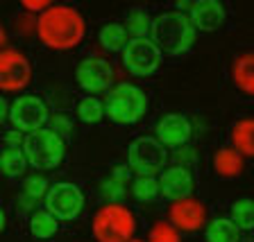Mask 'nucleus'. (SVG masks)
<instances>
[{
    "label": "nucleus",
    "instance_id": "obj_1",
    "mask_svg": "<svg viewBox=\"0 0 254 242\" xmlns=\"http://www.w3.org/2000/svg\"><path fill=\"white\" fill-rule=\"evenodd\" d=\"M34 25L39 41L55 52H68L77 48L86 34L84 16L70 5H53L39 14Z\"/></svg>",
    "mask_w": 254,
    "mask_h": 242
},
{
    "label": "nucleus",
    "instance_id": "obj_2",
    "mask_svg": "<svg viewBox=\"0 0 254 242\" xmlns=\"http://www.w3.org/2000/svg\"><path fill=\"white\" fill-rule=\"evenodd\" d=\"M195 37V27L190 25L189 16L184 11L168 9L152 18L150 41L159 48V52L164 57H182V54L190 52Z\"/></svg>",
    "mask_w": 254,
    "mask_h": 242
},
{
    "label": "nucleus",
    "instance_id": "obj_3",
    "mask_svg": "<svg viewBox=\"0 0 254 242\" xmlns=\"http://www.w3.org/2000/svg\"><path fill=\"white\" fill-rule=\"evenodd\" d=\"M105 116L118 127L136 125L148 113V95L132 82H118L105 93Z\"/></svg>",
    "mask_w": 254,
    "mask_h": 242
},
{
    "label": "nucleus",
    "instance_id": "obj_4",
    "mask_svg": "<svg viewBox=\"0 0 254 242\" xmlns=\"http://www.w3.org/2000/svg\"><path fill=\"white\" fill-rule=\"evenodd\" d=\"M91 231L98 242H129L136 233V215L125 204H105L95 211Z\"/></svg>",
    "mask_w": 254,
    "mask_h": 242
},
{
    "label": "nucleus",
    "instance_id": "obj_5",
    "mask_svg": "<svg viewBox=\"0 0 254 242\" xmlns=\"http://www.w3.org/2000/svg\"><path fill=\"white\" fill-rule=\"evenodd\" d=\"M23 154L27 158V165L34 170H55L66 156V143L50 127H43L23 138Z\"/></svg>",
    "mask_w": 254,
    "mask_h": 242
},
{
    "label": "nucleus",
    "instance_id": "obj_6",
    "mask_svg": "<svg viewBox=\"0 0 254 242\" xmlns=\"http://www.w3.org/2000/svg\"><path fill=\"white\" fill-rule=\"evenodd\" d=\"M170 161L168 149L154 136H138L127 147V168L136 174H154L161 172Z\"/></svg>",
    "mask_w": 254,
    "mask_h": 242
},
{
    "label": "nucleus",
    "instance_id": "obj_7",
    "mask_svg": "<svg viewBox=\"0 0 254 242\" xmlns=\"http://www.w3.org/2000/svg\"><path fill=\"white\" fill-rule=\"evenodd\" d=\"M43 201H46V211L57 222H73L84 208V193L70 181H55L53 186H48Z\"/></svg>",
    "mask_w": 254,
    "mask_h": 242
},
{
    "label": "nucleus",
    "instance_id": "obj_8",
    "mask_svg": "<svg viewBox=\"0 0 254 242\" xmlns=\"http://www.w3.org/2000/svg\"><path fill=\"white\" fill-rule=\"evenodd\" d=\"M50 113L48 104L39 95H18L9 104V122L16 132L21 134H34L48 125Z\"/></svg>",
    "mask_w": 254,
    "mask_h": 242
},
{
    "label": "nucleus",
    "instance_id": "obj_9",
    "mask_svg": "<svg viewBox=\"0 0 254 242\" xmlns=\"http://www.w3.org/2000/svg\"><path fill=\"white\" fill-rule=\"evenodd\" d=\"M123 63L134 77H152L161 70L164 54L150 39H129L123 50Z\"/></svg>",
    "mask_w": 254,
    "mask_h": 242
},
{
    "label": "nucleus",
    "instance_id": "obj_10",
    "mask_svg": "<svg viewBox=\"0 0 254 242\" xmlns=\"http://www.w3.org/2000/svg\"><path fill=\"white\" fill-rule=\"evenodd\" d=\"M32 82V63L18 48L0 50V91L2 93H21Z\"/></svg>",
    "mask_w": 254,
    "mask_h": 242
},
{
    "label": "nucleus",
    "instance_id": "obj_11",
    "mask_svg": "<svg viewBox=\"0 0 254 242\" xmlns=\"http://www.w3.org/2000/svg\"><path fill=\"white\" fill-rule=\"evenodd\" d=\"M114 79H116V73H114L111 61L98 54L82 59L75 68V82L86 95L98 97L100 93H107L114 86Z\"/></svg>",
    "mask_w": 254,
    "mask_h": 242
},
{
    "label": "nucleus",
    "instance_id": "obj_12",
    "mask_svg": "<svg viewBox=\"0 0 254 242\" xmlns=\"http://www.w3.org/2000/svg\"><path fill=\"white\" fill-rule=\"evenodd\" d=\"M168 222L177 231L184 233H195L206 227L209 222V211L206 204L200 201L197 197H186V199L173 201L168 206Z\"/></svg>",
    "mask_w": 254,
    "mask_h": 242
},
{
    "label": "nucleus",
    "instance_id": "obj_13",
    "mask_svg": "<svg viewBox=\"0 0 254 242\" xmlns=\"http://www.w3.org/2000/svg\"><path fill=\"white\" fill-rule=\"evenodd\" d=\"M193 136V122L184 113H166L154 125V138L166 149H180L189 145Z\"/></svg>",
    "mask_w": 254,
    "mask_h": 242
},
{
    "label": "nucleus",
    "instance_id": "obj_14",
    "mask_svg": "<svg viewBox=\"0 0 254 242\" xmlns=\"http://www.w3.org/2000/svg\"><path fill=\"white\" fill-rule=\"evenodd\" d=\"M157 181H159V197H164L170 204L190 197L193 195V188H195L193 172L189 168H182V165H168V168H164L159 172Z\"/></svg>",
    "mask_w": 254,
    "mask_h": 242
},
{
    "label": "nucleus",
    "instance_id": "obj_15",
    "mask_svg": "<svg viewBox=\"0 0 254 242\" xmlns=\"http://www.w3.org/2000/svg\"><path fill=\"white\" fill-rule=\"evenodd\" d=\"M186 16H189L190 25L195 27V32H216L227 21L225 5L218 0H195L190 2Z\"/></svg>",
    "mask_w": 254,
    "mask_h": 242
},
{
    "label": "nucleus",
    "instance_id": "obj_16",
    "mask_svg": "<svg viewBox=\"0 0 254 242\" xmlns=\"http://www.w3.org/2000/svg\"><path fill=\"white\" fill-rule=\"evenodd\" d=\"M245 170V158L236 152L234 147H220L213 154V172L222 181L238 179Z\"/></svg>",
    "mask_w": 254,
    "mask_h": 242
},
{
    "label": "nucleus",
    "instance_id": "obj_17",
    "mask_svg": "<svg viewBox=\"0 0 254 242\" xmlns=\"http://www.w3.org/2000/svg\"><path fill=\"white\" fill-rule=\"evenodd\" d=\"M229 147L241 156H254V118H241L229 127Z\"/></svg>",
    "mask_w": 254,
    "mask_h": 242
},
{
    "label": "nucleus",
    "instance_id": "obj_18",
    "mask_svg": "<svg viewBox=\"0 0 254 242\" xmlns=\"http://www.w3.org/2000/svg\"><path fill=\"white\" fill-rule=\"evenodd\" d=\"M232 79L241 93L254 97V52H243L232 61Z\"/></svg>",
    "mask_w": 254,
    "mask_h": 242
},
{
    "label": "nucleus",
    "instance_id": "obj_19",
    "mask_svg": "<svg viewBox=\"0 0 254 242\" xmlns=\"http://www.w3.org/2000/svg\"><path fill=\"white\" fill-rule=\"evenodd\" d=\"M241 231L236 229L229 217H213L204 227V240L206 242H238Z\"/></svg>",
    "mask_w": 254,
    "mask_h": 242
},
{
    "label": "nucleus",
    "instance_id": "obj_20",
    "mask_svg": "<svg viewBox=\"0 0 254 242\" xmlns=\"http://www.w3.org/2000/svg\"><path fill=\"white\" fill-rule=\"evenodd\" d=\"M98 41H100V46L105 48V50H109V52H123L127 41H129V37H127V30L123 23H107V25H102L100 32H98Z\"/></svg>",
    "mask_w": 254,
    "mask_h": 242
},
{
    "label": "nucleus",
    "instance_id": "obj_21",
    "mask_svg": "<svg viewBox=\"0 0 254 242\" xmlns=\"http://www.w3.org/2000/svg\"><path fill=\"white\" fill-rule=\"evenodd\" d=\"M129 193L141 204H152L159 199V181L154 174H136L129 186Z\"/></svg>",
    "mask_w": 254,
    "mask_h": 242
},
{
    "label": "nucleus",
    "instance_id": "obj_22",
    "mask_svg": "<svg viewBox=\"0 0 254 242\" xmlns=\"http://www.w3.org/2000/svg\"><path fill=\"white\" fill-rule=\"evenodd\" d=\"M125 30L129 39H150V30H152V18L143 7H134L127 11L125 18Z\"/></svg>",
    "mask_w": 254,
    "mask_h": 242
},
{
    "label": "nucleus",
    "instance_id": "obj_23",
    "mask_svg": "<svg viewBox=\"0 0 254 242\" xmlns=\"http://www.w3.org/2000/svg\"><path fill=\"white\" fill-rule=\"evenodd\" d=\"M25 168H27V158L21 147H5L0 152V172L5 177H9V179L23 177Z\"/></svg>",
    "mask_w": 254,
    "mask_h": 242
},
{
    "label": "nucleus",
    "instance_id": "obj_24",
    "mask_svg": "<svg viewBox=\"0 0 254 242\" xmlns=\"http://www.w3.org/2000/svg\"><path fill=\"white\" fill-rule=\"evenodd\" d=\"M59 231V222L48 211H37L30 217V236L34 240H50Z\"/></svg>",
    "mask_w": 254,
    "mask_h": 242
},
{
    "label": "nucleus",
    "instance_id": "obj_25",
    "mask_svg": "<svg viewBox=\"0 0 254 242\" xmlns=\"http://www.w3.org/2000/svg\"><path fill=\"white\" fill-rule=\"evenodd\" d=\"M232 215L229 220L236 224L238 231H252L254 229V199L250 197H241L232 204Z\"/></svg>",
    "mask_w": 254,
    "mask_h": 242
},
{
    "label": "nucleus",
    "instance_id": "obj_26",
    "mask_svg": "<svg viewBox=\"0 0 254 242\" xmlns=\"http://www.w3.org/2000/svg\"><path fill=\"white\" fill-rule=\"evenodd\" d=\"M77 118L84 122V125H100L102 118H105V104H102L100 97L84 95V97L77 102Z\"/></svg>",
    "mask_w": 254,
    "mask_h": 242
},
{
    "label": "nucleus",
    "instance_id": "obj_27",
    "mask_svg": "<svg viewBox=\"0 0 254 242\" xmlns=\"http://www.w3.org/2000/svg\"><path fill=\"white\" fill-rule=\"evenodd\" d=\"M48 193V181L46 177H41V174H34V177H27L25 181H23V206H32L37 204L41 197H46Z\"/></svg>",
    "mask_w": 254,
    "mask_h": 242
},
{
    "label": "nucleus",
    "instance_id": "obj_28",
    "mask_svg": "<svg viewBox=\"0 0 254 242\" xmlns=\"http://www.w3.org/2000/svg\"><path fill=\"white\" fill-rule=\"evenodd\" d=\"M148 242H182V236L170 222L159 220V222H154L152 229H150Z\"/></svg>",
    "mask_w": 254,
    "mask_h": 242
},
{
    "label": "nucleus",
    "instance_id": "obj_29",
    "mask_svg": "<svg viewBox=\"0 0 254 242\" xmlns=\"http://www.w3.org/2000/svg\"><path fill=\"white\" fill-rule=\"evenodd\" d=\"M125 193H127V184L114 179L111 174L100 184V195L107 199V204H121V199L125 197Z\"/></svg>",
    "mask_w": 254,
    "mask_h": 242
},
{
    "label": "nucleus",
    "instance_id": "obj_30",
    "mask_svg": "<svg viewBox=\"0 0 254 242\" xmlns=\"http://www.w3.org/2000/svg\"><path fill=\"white\" fill-rule=\"evenodd\" d=\"M50 129H53L55 134H59V136H68V134H73V120H70V116H66V113H55L53 118H50Z\"/></svg>",
    "mask_w": 254,
    "mask_h": 242
},
{
    "label": "nucleus",
    "instance_id": "obj_31",
    "mask_svg": "<svg viewBox=\"0 0 254 242\" xmlns=\"http://www.w3.org/2000/svg\"><path fill=\"white\" fill-rule=\"evenodd\" d=\"M173 161L175 165H182V168H189V165L195 163V149L190 147V145H184V147L175 149L173 154Z\"/></svg>",
    "mask_w": 254,
    "mask_h": 242
},
{
    "label": "nucleus",
    "instance_id": "obj_32",
    "mask_svg": "<svg viewBox=\"0 0 254 242\" xmlns=\"http://www.w3.org/2000/svg\"><path fill=\"white\" fill-rule=\"evenodd\" d=\"M55 2H50V0H23L21 7L27 11H37V14H43L46 9H50Z\"/></svg>",
    "mask_w": 254,
    "mask_h": 242
},
{
    "label": "nucleus",
    "instance_id": "obj_33",
    "mask_svg": "<svg viewBox=\"0 0 254 242\" xmlns=\"http://www.w3.org/2000/svg\"><path fill=\"white\" fill-rule=\"evenodd\" d=\"M5 141H7V147H21L23 145V134L21 132H7V136H5Z\"/></svg>",
    "mask_w": 254,
    "mask_h": 242
},
{
    "label": "nucleus",
    "instance_id": "obj_34",
    "mask_svg": "<svg viewBox=\"0 0 254 242\" xmlns=\"http://www.w3.org/2000/svg\"><path fill=\"white\" fill-rule=\"evenodd\" d=\"M9 104H11V102H7L5 97H0V125L9 118Z\"/></svg>",
    "mask_w": 254,
    "mask_h": 242
},
{
    "label": "nucleus",
    "instance_id": "obj_35",
    "mask_svg": "<svg viewBox=\"0 0 254 242\" xmlns=\"http://www.w3.org/2000/svg\"><path fill=\"white\" fill-rule=\"evenodd\" d=\"M5 227H7V215H5V211H2V206H0V236H2Z\"/></svg>",
    "mask_w": 254,
    "mask_h": 242
},
{
    "label": "nucleus",
    "instance_id": "obj_36",
    "mask_svg": "<svg viewBox=\"0 0 254 242\" xmlns=\"http://www.w3.org/2000/svg\"><path fill=\"white\" fill-rule=\"evenodd\" d=\"M2 48H7V32H5V27L0 25V50Z\"/></svg>",
    "mask_w": 254,
    "mask_h": 242
},
{
    "label": "nucleus",
    "instance_id": "obj_37",
    "mask_svg": "<svg viewBox=\"0 0 254 242\" xmlns=\"http://www.w3.org/2000/svg\"><path fill=\"white\" fill-rule=\"evenodd\" d=\"M129 242H145V240H141V238H132Z\"/></svg>",
    "mask_w": 254,
    "mask_h": 242
}]
</instances>
